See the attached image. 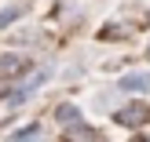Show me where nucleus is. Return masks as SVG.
I'll list each match as a JSON object with an SVG mask.
<instances>
[{
    "mask_svg": "<svg viewBox=\"0 0 150 142\" xmlns=\"http://www.w3.org/2000/svg\"><path fill=\"white\" fill-rule=\"evenodd\" d=\"M48 77H51V66H44V69L29 73V77L22 80V84L15 87V91H11V106H18V102H26V99H29V95H33V91H37V87H40V84H44Z\"/></svg>",
    "mask_w": 150,
    "mask_h": 142,
    "instance_id": "nucleus-1",
    "label": "nucleus"
},
{
    "mask_svg": "<svg viewBox=\"0 0 150 142\" xmlns=\"http://www.w3.org/2000/svg\"><path fill=\"white\" fill-rule=\"evenodd\" d=\"M26 73H29V62L18 55V51H4V55H0V77H4V80L26 77Z\"/></svg>",
    "mask_w": 150,
    "mask_h": 142,
    "instance_id": "nucleus-2",
    "label": "nucleus"
},
{
    "mask_svg": "<svg viewBox=\"0 0 150 142\" xmlns=\"http://www.w3.org/2000/svg\"><path fill=\"white\" fill-rule=\"evenodd\" d=\"M114 120L125 124V128H136V124L146 120V106H143V102H128L125 109H117V113H114Z\"/></svg>",
    "mask_w": 150,
    "mask_h": 142,
    "instance_id": "nucleus-3",
    "label": "nucleus"
},
{
    "mask_svg": "<svg viewBox=\"0 0 150 142\" xmlns=\"http://www.w3.org/2000/svg\"><path fill=\"white\" fill-rule=\"evenodd\" d=\"M55 124H62V128H81V106H73V102H62V106H55Z\"/></svg>",
    "mask_w": 150,
    "mask_h": 142,
    "instance_id": "nucleus-4",
    "label": "nucleus"
},
{
    "mask_svg": "<svg viewBox=\"0 0 150 142\" xmlns=\"http://www.w3.org/2000/svg\"><path fill=\"white\" fill-rule=\"evenodd\" d=\"M121 87L125 91H150V73H128V77H121Z\"/></svg>",
    "mask_w": 150,
    "mask_h": 142,
    "instance_id": "nucleus-5",
    "label": "nucleus"
},
{
    "mask_svg": "<svg viewBox=\"0 0 150 142\" xmlns=\"http://www.w3.org/2000/svg\"><path fill=\"white\" fill-rule=\"evenodd\" d=\"M70 142H99V131H92L88 124H81V128H70Z\"/></svg>",
    "mask_w": 150,
    "mask_h": 142,
    "instance_id": "nucleus-6",
    "label": "nucleus"
},
{
    "mask_svg": "<svg viewBox=\"0 0 150 142\" xmlns=\"http://www.w3.org/2000/svg\"><path fill=\"white\" fill-rule=\"evenodd\" d=\"M15 142H40V124H29V128L15 131Z\"/></svg>",
    "mask_w": 150,
    "mask_h": 142,
    "instance_id": "nucleus-7",
    "label": "nucleus"
},
{
    "mask_svg": "<svg viewBox=\"0 0 150 142\" xmlns=\"http://www.w3.org/2000/svg\"><path fill=\"white\" fill-rule=\"evenodd\" d=\"M18 15H22V7H4V11H0V26H11Z\"/></svg>",
    "mask_w": 150,
    "mask_h": 142,
    "instance_id": "nucleus-8",
    "label": "nucleus"
},
{
    "mask_svg": "<svg viewBox=\"0 0 150 142\" xmlns=\"http://www.w3.org/2000/svg\"><path fill=\"white\" fill-rule=\"evenodd\" d=\"M146 55H150V44H146Z\"/></svg>",
    "mask_w": 150,
    "mask_h": 142,
    "instance_id": "nucleus-9",
    "label": "nucleus"
}]
</instances>
